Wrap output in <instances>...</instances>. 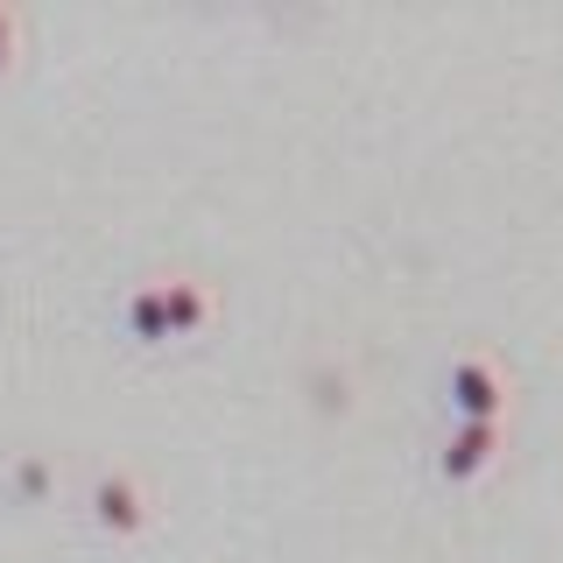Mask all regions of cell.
<instances>
[{"label": "cell", "mask_w": 563, "mask_h": 563, "mask_svg": "<svg viewBox=\"0 0 563 563\" xmlns=\"http://www.w3.org/2000/svg\"><path fill=\"white\" fill-rule=\"evenodd\" d=\"M444 395H451V416H457V422H500V416H507V380H500V366H493L486 352L451 360Z\"/></svg>", "instance_id": "obj_1"}, {"label": "cell", "mask_w": 563, "mask_h": 563, "mask_svg": "<svg viewBox=\"0 0 563 563\" xmlns=\"http://www.w3.org/2000/svg\"><path fill=\"white\" fill-rule=\"evenodd\" d=\"M85 507H92V528H99V536H113V542H134L141 528H148V493H141L134 472H99Z\"/></svg>", "instance_id": "obj_2"}, {"label": "cell", "mask_w": 563, "mask_h": 563, "mask_svg": "<svg viewBox=\"0 0 563 563\" xmlns=\"http://www.w3.org/2000/svg\"><path fill=\"white\" fill-rule=\"evenodd\" d=\"M493 457H500V422H451L444 451H437V479L465 486V479H479Z\"/></svg>", "instance_id": "obj_3"}, {"label": "cell", "mask_w": 563, "mask_h": 563, "mask_svg": "<svg viewBox=\"0 0 563 563\" xmlns=\"http://www.w3.org/2000/svg\"><path fill=\"white\" fill-rule=\"evenodd\" d=\"M163 317H169V339H190V331L211 324V296L198 275H169L163 282Z\"/></svg>", "instance_id": "obj_4"}, {"label": "cell", "mask_w": 563, "mask_h": 563, "mask_svg": "<svg viewBox=\"0 0 563 563\" xmlns=\"http://www.w3.org/2000/svg\"><path fill=\"white\" fill-rule=\"evenodd\" d=\"M128 339L134 345H163L169 339V317H163V282H141V289H128Z\"/></svg>", "instance_id": "obj_5"}, {"label": "cell", "mask_w": 563, "mask_h": 563, "mask_svg": "<svg viewBox=\"0 0 563 563\" xmlns=\"http://www.w3.org/2000/svg\"><path fill=\"white\" fill-rule=\"evenodd\" d=\"M14 43H22V22H14V14H8V8H0V70H8V64H14Z\"/></svg>", "instance_id": "obj_6"}, {"label": "cell", "mask_w": 563, "mask_h": 563, "mask_svg": "<svg viewBox=\"0 0 563 563\" xmlns=\"http://www.w3.org/2000/svg\"><path fill=\"white\" fill-rule=\"evenodd\" d=\"M14 486H22V493H43L49 486V465H43V457H29V465L14 472Z\"/></svg>", "instance_id": "obj_7"}]
</instances>
